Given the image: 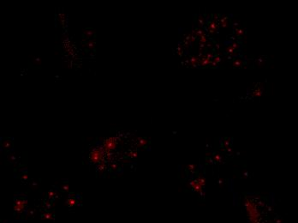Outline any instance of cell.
I'll use <instances>...</instances> for the list:
<instances>
[{"instance_id":"obj_2","label":"cell","mask_w":298,"mask_h":223,"mask_svg":"<svg viewBox=\"0 0 298 223\" xmlns=\"http://www.w3.org/2000/svg\"><path fill=\"white\" fill-rule=\"evenodd\" d=\"M27 204V199L25 197H16L15 199V204H14V209L16 212H22Z\"/></svg>"},{"instance_id":"obj_5","label":"cell","mask_w":298,"mask_h":223,"mask_svg":"<svg viewBox=\"0 0 298 223\" xmlns=\"http://www.w3.org/2000/svg\"><path fill=\"white\" fill-rule=\"evenodd\" d=\"M75 204V201L74 200V199H69V200H68V204L69 205H70V206H73V205H74V204Z\"/></svg>"},{"instance_id":"obj_4","label":"cell","mask_w":298,"mask_h":223,"mask_svg":"<svg viewBox=\"0 0 298 223\" xmlns=\"http://www.w3.org/2000/svg\"><path fill=\"white\" fill-rule=\"evenodd\" d=\"M2 145L5 149H10L12 147V143L10 139H3V141H2Z\"/></svg>"},{"instance_id":"obj_3","label":"cell","mask_w":298,"mask_h":223,"mask_svg":"<svg viewBox=\"0 0 298 223\" xmlns=\"http://www.w3.org/2000/svg\"><path fill=\"white\" fill-rule=\"evenodd\" d=\"M116 147V141L113 137H110L105 141L104 142V149H105L106 152H110L111 150H113Z\"/></svg>"},{"instance_id":"obj_1","label":"cell","mask_w":298,"mask_h":223,"mask_svg":"<svg viewBox=\"0 0 298 223\" xmlns=\"http://www.w3.org/2000/svg\"><path fill=\"white\" fill-rule=\"evenodd\" d=\"M103 155H104V152L102 149H94L89 155V160L93 163H100L103 159Z\"/></svg>"}]
</instances>
